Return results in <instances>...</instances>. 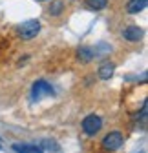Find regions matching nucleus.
I'll use <instances>...</instances> for the list:
<instances>
[{
    "instance_id": "nucleus-1",
    "label": "nucleus",
    "mask_w": 148,
    "mask_h": 153,
    "mask_svg": "<svg viewBox=\"0 0 148 153\" xmlns=\"http://www.w3.org/2000/svg\"><path fill=\"white\" fill-rule=\"evenodd\" d=\"M102 128V119L99 115H88V117L82 120V129L86 135H97Z\"/></svg>"
},
{
    "instance_id": "nucleus-2",
    "label": "nucleus",
    "mask_w": 148,
    "mask_h": 153,
    "mask_svg": "<svg viewBox=\"0 0 148 153\" xmlns=\"http://www.w3.org/2000/svg\"><path fill=\"white\" fill-rule=\"evenodd\" d=\"M39 31H40V22L39 20H28V22H24L20 27H18V33H20V36L24 38V40L35 38L37 35H39Z\"/></svg>"
},
{
    "instance_id": "nucleus-3",
    "label": "nucleus",
    "mask_w": 148,
    "mask_h": 153,
    "mask_svg": "<svg viewBox=\"0 0 148 153\" xmlns=\"http://www.w3.org/2000/svg\"><path fill=\"white\" fill-rule=\"evenodd\" d=\"M53 93H55V91H53L51 84L46 82V80H37V82L33 84V91H31L33 100H40L42 97H49V95H53Z\"/></svg>"
},
{
    "instance_id": "nucleus-4",
    "label": "nucleus",
    "mask_w": 148,
    "mask_h": 153,
    "mask_svg": "<svg viewBox=\"0 0 148 153\" xmlns=\"http://www.w3.org/2000/svg\"><path fill=\"white\" fill-rule=\"evenodd\" d=\"M123 135L119 131H112V133H108V135L102 139V148L106 149V151H115V149H119L121 146H123Z\"/></svg>"
},
{
    "instance_id": "nucleus-5",
    "label": "nucleus",
    "mask_w": 148,
    "mask_h": 153,
    "mask_svg": "<svg viewBox=\"0 0 148 153\" xmlns=\"http://www.w3.org/2000/svg\"><path fill=\"white\" fill-rule=\"evenodd\" d=\"M123 36L126 38L128 42H139L143 38V29L137 27V26H128L124 31H123Z\"/></svg>"
},
{
    "instance_id": "nucleus-6",
    "label": "nucleus",
    "mask_w": 148,
    "mask_h": 153,
    "mask_svg": "<svg viewBox=\"0 0 148 153\" xmlns=\"http://www.w3.org/2000/svg\"><path fill=\"white\" fill-rule=\"evenodd\" d=\"M148 6V0H130L126 4V11L130 15H135V13H141L143 9H146Z\"/></svg>"
},
{
    "instance_id": "nucleus-7",
    "label": "nucleus",
    "mask_w": 148,
    "mask_h": 153,
    "mask_svg": "<svg viewBox=\"0 0 148 153\" xmlns=\"http://www.w3.org/2000/svg\"><path fill=\"white\" fill-rule=\"evenodd\" d=\"M13 149L16 153H44L40 146H35V144H13Z\"/></svg>"
},
{
    "instance_id": "nucleus-8",
    "label": "nucleus",
    "mask_w": 148,
    "mask_h": 153,
    "mask_svg": "<svg viewBox=\"0 0 148 153\" xmlns=\"http://www.w3.org/2000/svg\"><path fill=\"white\" fill-rule=\"evenodd\" d=\"M114 71H115V64L104 62V64L99 68V76H101L102 80H108V79H112V76H114Z\"/></svg>"
},
{
    "instance_id": "nucleus-9",
    "label": "nucleus",
    "mask_w": 148,
    "mask_h": 153,
    "mask_svg": "<svg viewBox=\"0 0 148 153\" xmlns=\"http://www.w3.org/2000/svg\"><path fill=\"white\" fill-rule=\"evenodd\" d=\"M77 56H79V60H81V62L86 64V62H90V60L95 56V53H93V49H91V48H81Z\"/></svg>"
},
{
    "instance_id": "nucleus-10",
    "label": "nucleus",
    "mask_w": 148,
    "mask_h": 153,
    "mask_svg": "<svg viewBox=\"0 0 148 153\" xmlns=\"http://www.w3.org/2000/svg\"><path fill=\"white\" fill-rule=\"evenodd\" d=\"M86 4H88L90 9L99 11V9H104L108 6V0H86Z\"/></svg>"
},
{
    "instance_id": "nucleus-11",
    "label": "nucleus",
    "mask_w": 148,
    "mask_h": 153,
    "mask_svg": "<svg viewBox=\"0 0 148 153\" xmlns=\"http://www.w3.org/2000/svg\"><path fill=\"white\" fill-rule=\"evenodd\" d=\"M62 7H64V4L61 2V0H55V2H51V6H49V15H53V16L61 15L62 13Z\"/></svg>"
}]
</instances>
